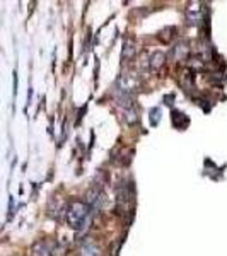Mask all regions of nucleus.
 Masks as SVG:
<instances>
[{"label": "nucleus", "instance_id": "f03ea898", "mask_svg": "<svg viewBox=\"0 0 227 256\" xmlns=\"http://www.w3.org/2000/svg\"><path fill=\"white\" fill-rule=\"evenodd\" d=\"M56 253V241L52 238H43L31 246V256H53Z\"/></svg>", "mask_w": 227, "mask_h": 256}, {"label": "nucleus", "instance_id": "f257e3e1", "mask_svg": "<svg viewBox=\"0 0 227 256\" xmlns=\"http://www.w3.org/2000/svg\"><path fill=\"white\" fill-rule=\"evenodd\" d=\"M88 217H89V205L84 204V202H79V200L70 202L67 210H65L67 224L76 230L84 227V224L88 222Z\"/></svg>", "mask_w": 227, "mask_h": 256}, {"label": "nucleus", "instance_id": "7ed1b4c3", "mask_svg": "<svg viewBox=\"0 0 227 256\" xmlns=\"http://www.w3.org/2000/svg\"><path fill=\"white\" fill-rule=\"evenodd\" d=\"M164 62H166V55L162 52H154L150 55V58H148V67H150L152 72H156V70L162 67Z\"/></svg>", "mask_w": 227, "mask_h": 256}]
</instances>
